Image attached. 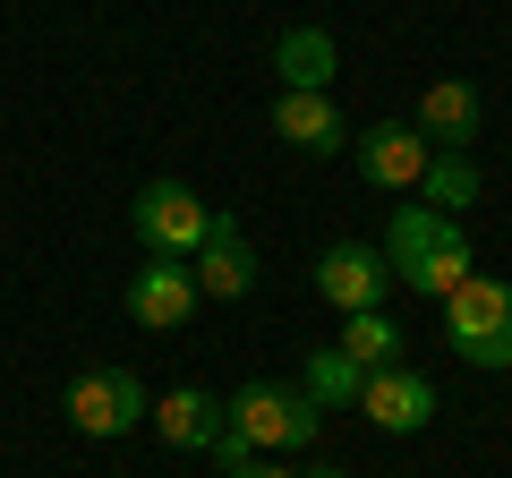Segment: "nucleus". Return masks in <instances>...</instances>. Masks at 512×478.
I'll list each match as a JSON object with an SVG mask.
<instances>
[{
  "label": "nucleus",
  "instance_id": "obj_1",
  "mask_svg": "<svg viewBox=\"0 0 512 478\" xmlns=\"http://www.w3.org/2000/svg\"><path fill=\"white\" fill-rule=\"evenodd\" d=\"M384 274L410 282L419 299H444L461 274H478L470 231L453 214H427V205H393V222H384Z\"/></svg>",
  "mask_w": 512,
  "mask_h": 478
},
{
  "label": "nucleus",
  "instance_id": "obj_2",
  "mask_svg": "<svg viewBox=\"0 0 512 478\" xmlns=\"http://www.w3.org/2000/svg\"><path fill=\"white\" fill-rule=\"evenodd\" d=\"M436 308H444V342L470 368H512V282L504 274H461Z\"/></svg>",
  "mask_w": 512,
  "mask_h": 478
},
{
  "label": "nucleus",
  "instance_id": "obj_3",
  "mask_svg": "<svg viewBox=\"0 0 512 478\" xmlns=\"http://www.w3.org/2000/svg\"><path fill=\"white\" fill-rule=\"evenodd\" d=\"M222 427H231V436H248L256 453H299V444H316L325 410H316L299 385H274V376H256V385H239L231 402H222Z\"/></svg>",
  "mask_w": 512,
  "mask_h": 478
},
{
  "label": "nucleus",
  "instance_id": "obj_4",
  "mask_svg": "<svg viewBox=\"0 0 512 478\" xmlns=\"http://www.w3.org/2000/svg\"><path fill=\"white\" fill-rule=\"evenodd\" d=\"M128 222H137V239H146V257H197L214 205H205L188 180H146L137 205H128Z\"/></svg>",
  "mask_w": 512,
  "mask_h": 478
},
{
  "label": "nucleus",
  "instance_id": "obj_5",
  "mask_svg": "<svg viewBox=\"0 0 512 478\" xmlns=\"http://www.w3.org/2000/svg\"><path fill=\"white\" fill-rule=\"evenodd\" d=\"M154 393L146 376H128V368H86L69 385V427L77 436H128V427H146Z\"/></svg>",
  "mask_w": 512,
  "mask_h": 478
},
{
  "label": "nucleus",
  "instance_id": "obj_6",
  "mask_svg": "<svg viewBox=\"0 0 512 478\" xmlns=\"http://www.w3.org/2000/svg\"><path fill=\"white\" fill-rule=\"evenodd\" d=\"M410 129L427 137V154H470L478 137H487V94H478L470 77H436V86L419 94V111H410Z\"/></svg>",
  "mask_w": 512,
  "mask_h": 478
},
{
  "label": "nucleus",
  "instance_id": "obj_7",
  "mask_svg": "<svg viewBox=\"0 0 512 478\" xmlns=\"http://www.w3.org/2000/svg\"><path fill=\"white\" fill-rule=\"evenodd\" d=\"M197 274H188V257H146L137 274H128V325H146V333H171L197 316Z\"/></svg>",
  "mask_w": 512,
  "mask_h": 478
},
{
  "label": "nucleus",
  "instance_id": "obj_8",
  "mask_svg": "<svg viewBox=\"0 0 512 478\" xmlns=\"http://www.w3.org/2000/svg\"><path fill=\"white\" fill-rule=\"evenodd\" d=\"M188 274H197L205 299H248V291H256V248H248V231H239L231 205L205 222V239H197V257H188Z\"/></svg>",
  "mask_w": 512,
  "mask_h": 478
},
{
  "label": "nucleus",
  "instance_id": "obj_9",
  "mask_svg": "<svg viewBox=\"0 0 512 478\" xmlns=\"http://www.w3.org/2000/svg\"><path fill=\"white\" fill-rule=\"evenodd\" d=\"M436 410H444V402H436V385H427L419 368H376V376L359 385V419L384 427V436H419Z\"/></svg>",
  "mask_w": 512,
  "mask_h": 478
},
{
  "label": "nucleus",
  "instance_id": "obj_10",
  "mask_svg": "<svg viewBox=\"0 0 512 478\" xmlns=\"http://www.w3.org/2000/svg\"><path fill=\"white\" fill-rule=\"evenodd\" d=\"M384 248H367V239H333L325 257H316V291L333 299L342 316H359V308H384Z\"/></svg>",
  "mask_w": 512,
  "mask_h": 478
},
{
  "label": "nucleus",
  "instance_id": "obj_11",
  "mask_svg": "<svg viewBox=\"0 0 512 478\" xmlns=\"http://www.w3.org/2000/svg\"><path fill=\"white\" fill-rule=\"evenodd\" d=\"M427 171V137L410 120H367L359 129V180L367 188H419Z\"/></svg>",
  "mask_w": 512,
  "mask_h": 478
},
{
  "label": "nucleus",
  "instance_id": "obj_12",
  "mask_svg": "<svg viewBox=\"0 0 512 478\" xmlns=\"http://www.w3.org/2000/svg\"><path fill=\"white\" fill-rule=\"evenodd\" d=\"M146 419H154V436L180 444V453H205V444L222 436V402H214L205 385H171V393H154Z\"/></svg>",
  "mask_w": 512,
  "mask_h": 478
},
{
  "label": "nucleus",
  "instance_id": "obj_13",
  "mask_svg": "<svg viewBox=\"0 0 512 478\" xmlns=\"http://www.w3.org/2000/svg\"><path fill=\"white\" fill-rule=\"evenodd\" d=\"M274 137L299 154H342L350 146V120L333 111V94H282L274 103Z\"/></svg>",
  "mask_w": 512,
  "mask_h": 478
},
{
  "label": "nucleus",
  "instance_id": "obj_14",
  "mask_svg": "<svg viewBox=\"0 0 512 478\" xmlns=\"http://www.w3.org/2000/svg\"><path fill=\"white\" fill-rule=\"evenodd\" d=\"M274 69H282V94H325V86H333V69H342V52H333L325 26H282Z\"/></svg>",
  "mask_w": 512,
  "mask_h": 478
},
{
  "label": "nucleus",
  "instance_id": "obj_15",
  "mask_svg": "<svg viewBox=\"0 0 512 478\" xmlns=\"http://www.w3.org/2000/svg\"><path fill=\"white\" fill-rule=\"evenodd\" d=\"M402 342H410V333L393 325L384 308H359V316H342V342H333V350H342L359 376H376V368H402Z\"/></svg>",
  "mask_w": 512,
  "mask_h": 478
},
{
  "label": "nucleus",
  "instance_id": "obj_16",
  "mask_svg": "<svg viewBox=\"0 0 512 478\" xmlns=\"http://www.w3.org/2000/svg\"><path fill=\"white\" fill-rule=\"evenodd\" d=\"M359 385H367V376L350 368L333 342H316V350H308V376H299V393H308L316 410H359Z\"/></svg>",
  "mask_w": 512,
  "mask_h": 478
},
{
  "label": "nucleus",
  "instance_id": "obj_17",
  "mask_svg": "<svg viewBox=\"0 0 512 478\" xmlns=\"http://www.w3.org/2000/svg\"><path fill=\"white\" fill-rule=\"evenodd\" d=\"M419 197H427V214H453L461 222V205H478V163H470V154H427Z\"/></svg>",
  "mask_w": 512,
  "mask_h": 478
},
{
  "label": "nucleus",
  "instance_id": "obj_18",
  "mask_svg": "<svg viewBox=\"0 0 512 478\" xmlns=\"http://www.w3.org/2000/svg\"><path fill=\"white\" fill-rule=\"evenodd\" d=\"M205 453H214V470H248V461H256V444H248V436H231V427H222V436L205 444Z\"/></svg>",
  "mask_w": 512,
  "mask_h": 478
},
{
  "label": "nucleus",
  "instance_id": "obj_19",
  "mask_svg": "<svg viewBox=\"0 0 512 478\" xmlns=\"http://www.w3.org/2000/svg\"><path fill=\"white\" fill-rule=\"evenodd\" d=\"M222 478H299V470H282V461H248V470H222Z\"/></svg>",
  "mask_w": 512,
  "mask_h": 478
},
{
  "label": "nucleus",
  "instance_id": "obj_20",
  "mask_svg": "<svg viewBox=\"0 0 512 478\" xmlns=\"http://www.w3.org/2000/svg\"><path fill=\"white\" fill-rule=\"evenodd\" d=\"M299 478H350V470H333V461H316V470H299Z\"/></svg>",
  "mask_w": 512,
  "mask_h": 478
}]
</instances>
